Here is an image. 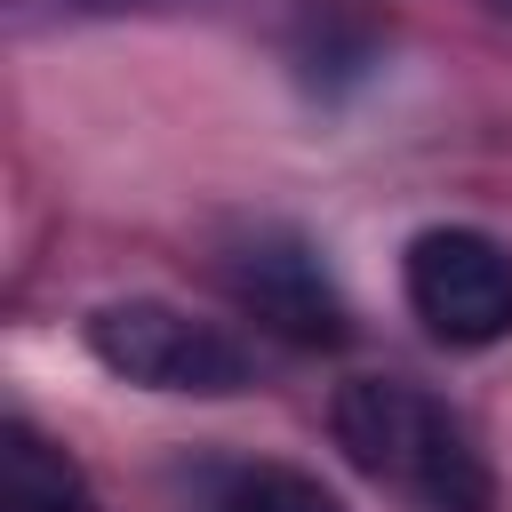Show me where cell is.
<instances>
[{"mask_svg": "<svg viewBox=\"0 0 512 512\" xmlns=\"http://www.w3.org/2000/svg\"><path fill=\"white\" fill-rule=\"evenodd\" d=\"M328 432L376 488L408 496L416 512H496L488 448L472 440V424L440 392H424L408 376H352V384H336Z\"/></svg>", "mask_w": 512, "mask_h": 512, "instance_id": "6da1fadb", "label": "cell"}, {"mask_svg": "<svg viewBox=\"0 0 512 512\" xmlns=\"http://www.w3.org/2000/svg\"><path fill=\"white\" fill-rule=\"evenodd\" d=\"M88 352L120 376V384H144V392H192V400H232L256 384V352L216 328V320H192L160 296H120V304H96L80 320Z\"/></svg>", "mask_w": 512, "mask_h": 512, "instance_id": "7a4b0ae2", "label": "cell"}, {"mask_svg": "<svg viewBox=\"0 0 512 512\" xmlns=\"http://www.w3.org/2000/svg\"><path fill=\"white\" fill-rule=\"evenodd\" d=\"M400 288H408V312L456 352H488L512 336V248L480 224L416 232L400 256Z\"/></svg>", "mask_w": 512, "mask_h": 512, "instance_id": "3957f363", "label": "cell"}, {"mask_svg": "<svg viewBox=\"0 0 512 512\" xmlns=\"http://www.w3.org/2000/svg\"><path fill=\"white\" fill-rule=\"evenodd\" d=\"M224 288L256 320H272V328H288L304 344H336L344 336V304H336L320 256L296 232H280V224H256L240 248H224Z\"/></svg>", "mask_w": 512, "mask_h": 512, "instance_id": "277c9868", "label": "cell"}, {"mask_svg": "<svg viewBox=\"0 0 512 512\" xmlns=\"http://www.w3.org/2000/svg\"><path fill=\"white\" fill-rule=\"evenodd\" d=\"M0 512H96L88 472L32 416H8L0 432Z\"/></svg>", "mask_w": 512, "mask_h": 512, "instance_id": "5b68a950", "label": "cell"}, {"mask_svg": "<svg viewBox=\"0 0 512 512\" xmlns=\"http://www.w3.org/2000/svg\"><path fill=\"white\" fill-rule=\"evenodd\" d=\"M216 512H344V496L320 488V480L296 472V464H248V472L224 480Z\"/></svg>", "mask_w": 512, "mask_h": 512, "instance_id": "8992f818", "label": "cell"}, {"mask_svg": "<svg viewBox=\"0 0 512 512\" xmlns=\"http://www.w3.org/2000/svg\"><path fill=\"white\" fill-rule=\"evenodd\" d=\"M504 8H512V0H504Z\"/></svg>", "mask_w": 512, "mask_h": 512, "instance_id": "52a82bcc", "label": "cell"}]
</instances>
